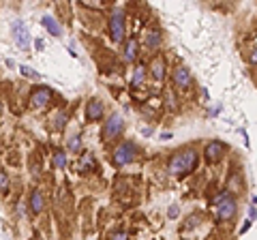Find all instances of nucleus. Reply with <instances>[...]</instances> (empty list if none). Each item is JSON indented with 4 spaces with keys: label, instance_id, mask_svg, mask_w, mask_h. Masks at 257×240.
<instances>
[{
    "label": "nucleus",
    "instance_id": "obj_17",
    "mask_svg": "<svg viewBox=\"0 0 257 240\" xmlns=\"http://www.w3.org/2000/svg\"><path fill=\"white\" fill-rule=\"evenodd\" d=\"M94 167H96V161H94V157L90 153L82 155V159L77 161V170L79 172H90V170H94Z\"/></svg>",
    "mask_w": 257,
    "mask_h": 240
},
{
    "label": "nucleus",
    "instance_id": "obj_3",
    "mask_svg": "<svg viewBox=\"0 0 257 240\" xmlns=\"http://www.w3.org/2000/svg\"><path fill=\"white\" fill-rule=\"evenodd\" d=\"M124 9L116 7L109 15V37L114 43H122L124 41V35H126V22H124Z\"/></svg>",
    "mask_w": 257,
    "mask_h": 240
},
{
    "label": "nucleus",
    "instance_id": "obj_11",
    "mask_svg": "<svg viewBox=\"0 0 257 240\" xmlns=\"http://www.w3.org/2000/svg\"><path fill=\"white\" fill-rule=\"evenodd\" d=\"M13 39H15V43L20 45V50H28L30 47V35H28V28L24 22L13 24Z\"/></svg>",
    "mask_w": 257,
    "mask_h": 240
},
{
    "label": "nucleus",
    "instance_id": "obj_19",
    "mask_svg": "<svg viewBox=\"0 0 257 240\" xmlns=\"http://www.w3.org/2000/svg\"><path fill=\"white\" fill-rule=\"evenodd\" d=\"M67 148H69V153H79V150H82V135L79 133H73L69 138V142H67Z\"/></svg>",
    "mask_w": 257,
    "mask_h": 240
},
{
    "label": "nucleus",
    "instance_id": "obj_27",
    "mask_svg": "<svg viewBox=\"0 0 257 240\" xmlns=\"http://www.w3.org/2000/svg\"><path fill=\"white\" fill-rule=\"evenodd\" d=\"M111 238H126V234H124V231H114Z\"/></svg>",
    "mask_w": 257,
    "mask_h": 240
},
{
    "label": "nucleus",
    "instance_id": "obj_14",
    "mask_svg": "<svg viewBox=\"0 0 257 240\" xmlns=\"http://www.w3.org/2000/svg\"><path fill=\"white\" fill-rule=\"evenodd\" d=\"M138 54H140V43H138L135 37H131L122 47V60L124 62H135L138 60Z\"/></svg>",
    "mask_w": 257,
    "mask_h": 240
},
{
    "label": "nucleus",
    "instance_id": "obj_10",
    "mask_svg": "<svg viewBox=\"0 0 257 240\" xmlns=\"http://www.w3.org/2000/svg\"><path fill=\"white\" fill-rule=\"evenodd\" d=\"M50 99H52V90L45 86H39L30 92V105L32 107H45L47 103H50Z\"/></svg>",
    "mask_w": 257,
    "mask_h": 240
},
{
    "label": "nucleus",
    "instance_id": "obj_1",
    "mask_svg": "<svg viewBox=\"0 0 257 240\" xmlns=\"http://www.w3.org/2000/svg\"><path fill=\"white\" fill-rule=\"evenodd\" d=\"M197 165H199V153L195 148L187 146L170 157V161H167V174L182 180V178H187L189 174L195 172Z\"/></svg>",
    "mask_w": 257,
    "mask_h": 240
},
{
    "label": "nucleus",
    "instance_id": "obj_23",
    "mask_svg": "<svg viewBox=\"0 0 257 240\" xmlns=\"http://www.w3.org/2000/svg\"><path fill=\"white\" fill-rule=\"evenodd\" d=\"M199 219H202V214H193V217H189V223L184 225V229H193L195 225H199Z\"/></svg>",
    "mask_w": 257,
    "mask_h": 240
},
{
    "label": "nucleus",
    "instance_id": "obj_16",
    "mask_svg": "<svg viewBox=\"0 0 257 240\" xmlns=\"http://www.w3.org/2000/svg\"><path fill=\"white\" fill-rule=\"evenodd\" d=\"M41 24H43V28L47 30V33H50L52 37H60L62 35V28H60V24L56 22L52 15H43L41 18Z\"/></svg>",
    "mask_w": 257,
    "mask_h": 240
},
{
    "label": "nucleus",
    "instance_id": "obj_20",
    "mask_svg": "<svg viewBox=\"0 0 257 240\" xmlns=\"http://www.w3.org/2000/svg\"><path fill=\"white\" fill-rule=\"evenodd\" d=\"M246 65L248 67H257V45H251V50L246 54Z\"/></svg>",
    "mask_w": 257,
    "mask_h": 240
},
{
    "label": "nucleus",
    "instance_id": "obj_6",
    "mask_svg": "<svg viewBox=\"0 0 257 240\" xmlns=\"http://www.w3.org/2000/svg\"><path fill=\"white\" fill-rule=\"evenodd\" d=\"M225 155H227V146H225L223 142H208L204 146V159H206V163H210V165L221 163Z\"/></svg>",
    "mask_w": 257,
    "mask_h": 240
},
{
    "label": "nucleus",
    "instance_id": "obj_28",
    "mask_svg": "<svg viewBox=\"0 0 257 240\" xmlns=\"http://www.w3.org/2000/svg\"><path fill=\"white\" fill-rule=\"evenodd\" d=\"M0 114H3V105H0Z\"/></svg>",
    "mask_w": 257,
    "mask_h": 240
},
{
    "label": "nucleus",
    "instance_id": "obj_13",
    "mask_svg": "<svg viewBox=\"0 0 257 240\" xmlns=\"http://www.w3.org/2000/svg\"><path fill=\"white\" fill-rule=\"evenodd\" d=\"M103 114H105V107H103V103L99 99H90L86 105V120H101Z\"/></svg>",
    "mask_w": 257,
    "mask_h": 240
},
{
    "label": "nucleus",
    "instance_id": "obj_18",
    "mask_svg": "<svg viewBox=\"0 0 257 240\" xmlns=\"http://www.w3.org/2000/svg\"><path fill=\"white\" fill-rule=\"evenodd\" d=\"M52 165H54V170H64L67 167V153L64 150H56L52 157Z\"/></svg>",
    "mask_w": 257,
    "mask_h": 240
},
{
    "label": "nucleus",
    "instance_id": "obj_12",
    "mask_svg": "<svg viewBox=\"0 0 257 240\" xmlns=\"http://www.w3.org/2000/svg\"><path fill=\"white\" fill-rule=\"evenodd\" d=\"M28 204H30V212L32 214H41L43 208H45V195H43V191L41 189H32Z\"/></svg>",
    "mask_w": 257,
    "mask_h": 240
},
{
    "label": "nucleus",
    "instance_id": "obj_26",
    "mask_svg": "<svg viewBox=\"0 0 257 240\" xmlns=\"http://www.w3.org/2000/svg\"><path fill=\"white\" fill-rule=\"evenodd\" d=\"M35 47H37V50H43V47H45V43L41 41V39H37V41H35Z\"/></svg>",
    "mask_w": 257,
    "mask_h": 240
},
{
    "label": "nucleus",
    "instance_id": "obj_5",
    "mask_svg": "<svg viewBox=\"0 0 257 240\" xmlns=\"http://www.w3.org/2000/svg\"><path fill=\"white\" fill-rule=\"evenodd\" d=\"M122 131H124V118L120 114H111L105 120V125H103L101 135L105 142H111V140H118L120 135H122Z\"/></svg>",
    "mask_w": 257,
    "mask_h": 240
},
{
    "label": "nucleus",
    "instance_id": "obj_25",
    "mask_svg": "<svg viewBox=\"0 0 257 240\" xmlns=\"http://www.w3.org/2000/svg\"><path fill=\"white\" fill-rule=\"evenodd\" d=\"M167 214H170V219H176V217H178V206H170Z\"/></svg>",
    "mask_w": 257,
    "mask_h": 240
},
{
    "label": "nucleus",
    "instance_id": "obj_8",
    "mask_svg": "<svg viewBox=\"0 0 257 240\" xmlns=\"http://www.w3.org/2000/svg\"><path fill=\"white\" fill-rule=\"evenodd\" d=\"M148 73L155 82H165L167 77V62L163 56H157V58L150 60V67H148Z\"/></svg>",
    "mask_w": 257,
    "mask_h": 240
},
{
    "label": "nucleus",
    "instance_id": "obj_24",
    "mask_svg": "<svg viewBox=\"0 0 257 240\" xmlns=\"http://www.w3.org/2000/svg\"><path fill=\"white\" fill-rule=\"evenodd\" d=\"M22 73L26 75V77H35V79L39 77V73H37V71H32L30 67H22Z\"/></svg>",
    "mask_w": 257,
    "mask_h": 240
},
{
    "label": "nucleus",
    "instance_id": "obj_9",
    "mask_svg": "<svg viewBox=\"0 0 257 240\" xmlns=\"http://www.w3.org/2000/svg\"><path fill=\"white\" fill-rule=\"evenodd\" d=\"M144 45L150 52H157L161 45H163V30L161 28H150L144 33Z\"/></svg>",
    "mask_w": 257,
    "mask_h": 240
},
{
    "label": "nucleus",
    "instance_id": "obj_21",
    "mask_svg": "<svg viewBox=\"0 0 257 240\" xmlns=\"http://www.w3.org/2000/svg\"><path fill=\"white\" fill-rule=\"evenodd\" d=\"M54 118H56L54 120V129H62V127L67 125V114H64V111H58Z\"/></svg>",
    "mask_w": 257,
    "mask_h": 240
},
{
    "label": "nucleus",
    "instance_id": "obj_22",
    "mask_svg": "<svg viewBox=\"0 0 257 240\" xmlns=\"http://www.w3.org/2000/svg\"><path fill=\"white\" fill-rule=\"evenodd\" d=\"M7 189H9V176L0 170V193H5Z\"/></svg>",
    "mask_w": 257,
    "mask_h": 240
},
{
    "label": "nucleus",
    "instance_id": "obj_7",
    "mask_svg": "<svg viewBox=\"0 0 257 240\" xmlns=\"http://www.w3.org/2000/svg\"><path fill=\"white\" fill-rule=\"evenodd\" d=\"M172 84H174L176 90H180V92L189 90V88L193 86V75H191V71L184 67V65H178V67L174 69V73H172Z\"/></svg>",
    "mask_w": 257,
    "mask_h": 240
},
{
    "label": "nucleus",
    "instance_id": "obj_4",
    "mask_svg": "<svg viewBox=\"0 0 257 240\" xmlns=\"http://www.w3.org/2000/svg\"><path fill=\"white\" fill-rule=\"evenodd\" d=\"M135 157H138V146H135L133 142H122L111 150V161H114V165H118V167L133 163Z\"/></svg>",
    "mask_w": 257,
    "mask_h": 240
},
{
    "label": "nucleus",
    "instance_id": "obj_2",
    "mask_svg": "<svg viewBox=\"0 0 257 240\" xmlns=\"http://www.w3.org/2000/svg\"><path fill=\"white\" fill-rule=\"evenodd\" d=\"M212 206H214V214H216V221L219 223H231L238 214V199L229 189L221 191V193L212 199Z\"/></svg>",
    "mask_w": 257,
    "mask_h": 240
},
{
    "label": "nucleus",
    "instance_id": "obj_15",
    "mask_svg": "<svg viewBox=\"0 0 257 240\" xmlns=\"http://www.w3.org/2000/svg\"><path fill=\"white\" fill-rule=\"evenodd\" d=\"M146 75H148L146 65H144V62H138V67H135V71H133V79H131L133 88H142L144 84H146Z\"/></svg>",
    "mask_w": 257,
    "mask_h": 240
}]
</instances>
